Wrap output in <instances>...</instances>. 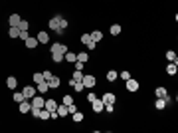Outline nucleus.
I'll list each match as a JSON object with an SVG mask.
<instances>
[{
    "instance_id": "28",
    "label": "nucleus",
    "mask_w": 178,
    "mask_h": 133,
    "mask_svg": "<svg viewBox=\"0 0 178 133\" xmlns=\"http://www.w3.org/2000/svg\"><path fill=\"white\" fill-rule=\"evenodd\" d=\"M32 82L36 83V85H38L40 82H44V76H42V72H36V74H34V76H32Z\"/></svg>"
},
{
    "instance_id": "10",
    "label": "nucleus",
    "mask_w": 178,
    "mask_h": 133,
    "mask_svg": "<svg viewBox=\"0 0 178 133\" xmlns=\"http://www.w3.org/2000/svg\"><path fill=\"white\" fill-rule=\"evenodd\" d=\"M44 103H46V100L42 97V95H34L32 97V107H40V109H42Z\"/></svg>"
},
{
    "instance_id": "35",
    "label": "nucleus",
    "mask_w": 178,
    "mask_h": 133,
    "mask_svg": "<svg viewBox=\"0 0 178 133\" xmlns=\"http://www.w3.org/2000/svg\"><path fill=\"white\" fill-rule=\"evenodd\" d=\"M40 119H50V111L46 107H42V111H40Z\"/></svg>"
},
{
    "instance_id": "32",
    "label": "nucleus",
    "mask_w": 178,
    "mask_h": 133,
    "mask_svg": "<svg viewBox=\"0 0 178 133\" xmlns=\"http://www.w3.org/2000/svg\"><path fill=\"white\" fill-rule=\"evenodd\" d=\"M166 60H168V62H178V58H176V54H174V50H168V52H166Z\"/></svg>"
},
{
    "instance_id": "4",
    "label": "nucleus",
    "mask_w": 178,
    "mask_h": 133,
    "mask_svg": "<svg viewBox=\"0 0 178 133\" xmlns=\"http://www.w3.org/2000/svg\"><path fill=\"white\" fill-rule=\"evenodd\" d=\"M91 107H93V113H101V111L105 109V103L101 101V97H95V100L91 101Z\"/></svg>"
},
{
    "instance_id": "15",
    "label": "nucleus",
    "mask_w": 178,
    "mask_h": 133,
    "mask_svg": "<svg viewBox=\"0 0 178 133\" xmlns=\"http://www.w3.org/2000/svg\"><path fill=\"white\" fill-rule=\"evenodd\" d=\"M101 101H103V103H115V94H109V91H107V94H103Z\"/></svg>"
},
{
    "instance_id": "47",
    "label": "nucleus",
    "mask_w": 178,
    "mask_h": 133,
    "mask_svg": "<svg viewBox=\"0 0 178 133\" xmlns=\"http://www.w3.org/2000/svg\"><path fill=\"white\" fill-rule=\"evenodd\" d=\"M95 100V94H93V91H89V94H87V101H89V103H91V101H93Z\"/></svg>"
},
{
    "instance_id": "31",
    "label": "nucleus",
    "mask_w": 178,
    "mask_h": 133,
    "mask_svg": "<svg viewBox=\"0 0 178 133\" xmlns=\"http://www.w3.org/2000/svg\"><path fill=\"white\" fill-rule=\"evenodd\" d=\"M117 78H119V74L115 72V70H109V72H107V80H109V82H115Z\"/></svg>"
},
{
    "instance_id": "11",
    "label": "nucleus",
    "mask_w": 178,
    "mask_h": 133,
    "mask_svg": "<svg viewBox=\"0 0 178 133\" xmlns=\"http://www.w3.org/2000/svg\"><path fill=\"white\" fill-rule=\"evenodd\" d=\"M24 44H26V48H30V50H34V48H36V46H38L40 42H38V38H34V36H28V38L24 40Z\"/></svg>"
},
{
    "instance_id": "3",
    "label": "nucleus",
    "mask_w": 178,
    "mask_h": 133,
    "mask_svg": "<svg viewBox=\"0 0 178 133\" xmlns=\"http://www.w3.org/2000/svg\"><path fill=\"white\" fill-rule=\"evenodd\" d=\"M81 82H83L85 89H93V88H95V82H97V80H95V76L87 74V76H83V80H81Z\"/></svg>"
},
{
    "instance_id": "41",
    "label": "nucleus",
    "mask_w": 178,
    "mask_h": 133,
    "mask_svg": "<svg viewBox=\"0 0 178 133\" xmlns=\"http://www.w3.org/2000/svg\"><path fill=\"white\" fill-rule=\"evenodd\" d=\"M119 76H121V78H123V80H125V82H127V80H129V78H131V74H129V72H127V70H125V72H121V74H119Z\"/></svg>"
},
{
    "instance_id": "43",
    "label": "nucleus",
    "mask_w": 178,
    "mask_h": 133,
    "mask_svg": "<svg viewBox=\"0 0 178 133\" xmlns=\"http://www.w3.org/2000/svg\"><path fill=\"white\" fill-rule=\"evenodd\" d=\"M42 76H44V80H50L51 76H54V74H51L50 70H46V72H42Z\"/></svg>"
},
{
    "instance_id": "36",
    "label": "nucleus",
    "mask_w": 178,
    "mask_h": 133,
    "mask_svg": "<svg viewBox=\"0 0 178 133\" xmlns=\"http://www.w3.org/2000/svg\"><path fill=\"white\" fill-rule=\"evenodd\" d=\"M85 48H87V50H95V48H97V42H93V40H89L87 44H85Z\"/></svg>"
},
{
    "instance_id": "34",
    "label": "nucleus",
    "mask_w": 178,
    "mask_h": 133,
    "mask_svg": "<svg viewBox=\"0 0 178 133\" xmlns=\"http://www.w3.org/2000/svg\"><path fill=\"white\" fill-rule=\"evenodd\" d=\"M18 28H20V32H28V28H30V24L26 22V20H22V22L18 24Z\"/></svg>"
},
{
    "instance_id": "40",
    "label": "nucleus",
    "mask_w": 178,
    "mask_h": 133,
    "mask_svg": "<svg viewBox=\"0 0 178 133\" xmlns=\"http://www.w3.org/2000/svg\"><path fill=\"white\" fill-rule=\"evenodd\" d=\"M30 111H32V115H34V117H38V119H40V111H42L40 107H32Z\"/></svg>"
},
{
    "instance_id": "1",
    "label": "nucleus",
    "mask_w": 178,
    "mask_h": 133,
    "mask_svg": "<svg viewBox=\"0 0 178 133\" xmlns=\"http://www.w3.org/2000/svg\"><path fill=\"white\" fill-rule=\"evenodd\" d=\"M60 22H61V16H60V14H56V16H54V18L50 20V22H48V26H50L51 32H56V34H63V30L60 28Z\"/></svg>"
},
{
    "instance_id": "2",
    "label": "nucleus",
    "mask_w": 178,
    "mask_h": 133,
    "mask_svg": "<svg viewBox=\"0 0 178 133\" xmlns=\"http://www.w3.org/2000/svg\"><path fill=\"white\" fill-rule=\"evenodd\" d=\"M65 52H67V46L60 44V42H54L50 48V54H65Z\"/></svg>"
},
{
    "instance_id": "16",
    "label": "nucleus",
    "mask_w": 178,
    "mask_h": 133,
    "mask_svg": "<svg viewBox=\"0 0 178 133\" xmlns=\"http://www.w3.org/2000/svg\"><path fill=\"white\" fill-rule=\"evenodd\" d=\"M36 89H38V94H48L50 85H48V82L44 80V82H40V83H38V88H36Z\"/></svg>"
},
{
    "instance_id": "42",
    "label": "nucleus",
    "mask_w": 178,
    "mask_h": 133,
    "mask_svg": "<svg viewBox=\"0 0 178 133\" xmlns=\"http://www.w3.org/2000/svg\"><path fill=\"white\" fill-rule=\"evenodd\" d=\"M89 40H91V36H89V34H83V36H81V44H87Z\"/></svg>"
},
{
    "instance_id": "29",
    "label": "nucleus",
    "mask_w": 178,
    "mask_h": 133,
    "mask_svg": "<svg viewBox=\"0 0 178 133\" xmlns=\"http://www.w3.org/2000/svg\"><path fill=\"white\" fill-rule=\"evenodd\" d=\"M63 60H65V62H71V64H73V62H75V54L67 50L65 54H63Z\"/></svg>"
},
{
    "instance_id": "38",
    "label": "nucleus",
    "mask_w": 178,
    "mask_h": 133,
    "mask_svg": "<svg viewBox=\"0 0 178 133\" xmlns=\"http://www.w3.org/2000/svg\"><path fill=\"white\" fill-rule=\"evenodd\" d=\"M67 26H69V22H67L65 18L61 16V22H60V28H61V30H65V28H67Z\"/></svg>"
},
{
    "instance_id": "20",
    "label": "nucleus",
    "mask_w": 178,
    "mask_h": 133,
    "mask_svg": "<svg viewBox=\"0 0 178 133\" xmlns=\"http://www.w3.org/2000/svg\"><path fill=\"white\" fill-rule=\"evenodd\" d=\"M176 72H178L176 62H172V64H168V66H166V74H168V76H176Z\"/></svg>"
},
{
    "instance_id": "46",
    "label": "nucleus",
    "mask_w": 178,
    "mask_h": 133,
    "mask_svg": "<svg viewBox=\"0 0 178 133\" xmlns=\"http://www.w3.org/2000/svg\"><path fill=\"white\" fill-rule=\"evenodd\" d=\"M28 36H30L28 32H20V34H18V38H20V40H26V38H28Z\"/></svg>"
},
{
    "instance_id": "17",
    "label": "nucleus",
    "mask_w": 178,
    "mask_h": 133,
    "mask_svg": "<svg viewBox=\"0 0 178 133\" xmlns=\"http://www.w3.org/2000/svg\"><path fill=\"white\" fill-rule=\"evenodd\" d=\"M89 36H91V40H93V42H101V40H103V32H99V30L89 32Z\"/></svg>"
},
{
    "instance_id": "45",
    "label": "nucleus",
    "mask_w": 178,
    "mask_h": 133,
    "mask_svg": "<svg viewBox=\"0 0 178 133\" xmlns=\"http://www.w3.org/2000/svg\"><path fill=\"white\" fill-rule=\"evenodd\" d=\"M73 64H75V70H83V66H85V64H81V62H77V60L73 62Z\"/></svg>"
},
{
    "instance_id": "44",
    "label": "nucleus",
    "mask_w": 178,
    "mask_h": 133,
    "mask_svg": "<svg viewBox=\"0 0 178 133\" xmlns=\"http://www.w3.org/2000/svg\"><path fill=\"white\" fill-rule=\"evenodd\" d=\"M67 111H69V113H75V111H77V106H75V103H71V106H67Z\"/></svg>"
},
{
    "instance_id": "6",
    "label": "nucleus",
    "mask_w": 178,
    "mask_h": 133,
    "mask_svg": "<svg viewBox=\"0 0 178 133\" xmlns=\"http://www.w3.org/2000/svg\"><path fill=\"white\" fill-rule=\"evenodd\" d=\"M22 94H24V97H26V100H32L34 95L38 94V89H36V88H32V85H26V88L22 89Z\"/></svg>"
},
{
    "instance_id": "21",
    "label": "nucleus",
    "mask_w": 178,
    "mask_h": 133,
    "mask_svg": "<svg viewBox=\"0 0 178 133\" xmlns=\"http://www.w3.org/2000/svg\"><path fill=\"white\" fill-rule=\"evenodd\" d=\"M57 115H60V117H65L67 115V113H69V111H67V106H65V103H61V106H60V103H57Z\"/></svg>"
},
{
    "instance_id": "18",
    "label": "nucleus",
    "mask_w": 178,
    "mask_h": 133,
    "mask_svg": "<svg viewBox=\"0 0 178 133\" xmlns=\"http://www.w3.org/2000/svg\"><path fill=\"white\" fill-rule=\"evenodd\" d=\"M6 85H8L10 89H16V85H18V80L14 78V76H8V78H6Z\"/></svg>"
},
{
    "instance_id": "5",
    "label": "nucleus",
    "mask_w": 178,
    "mask_h": 133,
    "mask_svg": "<svg viewBox=\"0 0 178 133\" xmlns=\"http://www.w3.org/2000/svg\"><path fill=\"white\" fill-rule=\"evenodd\" d=\"M18 109H20V113H30V109H32V101L30 100H24L18 103Z\"/></svg>"
},
{
    "instance_id": "22",
    "label": "nucleus",
    "mask_w": 178,
    "mask_h": 133,
    "mask_svg": "<svg viewBox=\"0 0 178 133\" xmlns=\"http://www.w3.org/2000/svg\"><path fill=\"white\" fill-rule=\"evenodd\" d=\"M75 60L81 62V64H85V62L89 60V54H87V52H79V54H75Z\"/></svg>"
},
{
    "instance_id": "33",
    "label": "nucleus",
    "mask_w": 178,
    "mask_h": 133,
    "mask_svg": "<svg viewBox=\"0 0 178 133\" xmlns=\"http://www.w3.org/2000/svg\"><path fill=\"white\" fill-rule=\"evenodd\" d=\"M51 60H54V64H61L63 62V54H51Z\"/></svg>"
},
{
    "instance_id": "26",
    "label": "nucleus",
    "mask_w": 178,
    "mask_h": 133,
    "mask_svg": "<svg viewBox=\"0 0 178 133\" xmlns=\"http://www.w3.org/2000/svg\"><path fill=\"white\" fill-rule=\"evenodd\" d=\"M12 100L16 101V103H20V101H24L26 97H24V94H22V91H14V95H12Z\"/></svg>"
},
{
    "instance_id": "8",
    "label": "nucleus",
    "mask_w": 178,
    "mask_h": 133,
    "mask_svg": "<svg viewBox=\"0 0 178 133\" xmlns=\"http://www.w3.org/2000/svg\"><path fill=\"white\" fill-rule=\"evenodd\" d=\"M168 101H170V97H168V95H166V97H156L154 107H156L158 111H160V109H164V107H166V103H168Z\"/></svg>"
},
{
    "instance_id": "12",
    "label": "nucleus",
    "mask_w": 178,
    "mask_h": 133,
    "mask_svg": "<svg viewBox=\"0 0 178 133\" xmlns=\"http://www.w3.org/2000/svg\"><path fill=\"white\" fill-rule=\"evenodd\" d=\"M44 107H46L48 111H56V109H57V101H56V100H46Z\"/></svg>"
},
{
    "instance_id": "24",
    "label": "nucleus",
    "mask_w": 178,
    "mask_h": 133,
    "mask_svg": "<svg viewBox=\"0 0 178 133\" xmlns=\"http://www.w3.org/2000/svg\"><path fill=\"white\" fill-rule=\"evenodd\" d=\"M18 34H20V28H18V26H10L8 36H10V38H18Z\"/></svg>"
},
{
    "instance_id": "13",
    "label": "nucleus",
    "mask_w": 178,
    "mask_h": 133,
    "mask_svg": "<svg viewBox=\"0 0 178 133\" xmlns=\"http://www.w3.org/2000/svg\"><path fill=\"white\" fill-rule=\"evenodd\" d=\"M36 38H38L40 44H48V42H50V34H48V32H38Z\"/></svg>"
},
{
    "instance_id": "9",
    "label": "nucleus",
    "mask_w": 178,
    "mask_h": 133,
    "mask_svg": "<svg viewBox=\"0 0 178 133\" xmlns=\"http://www.w3.org/2000/svg\"><path fill=\"white\" fill-rule=\"evenodd\" d=\"M46 82H48V85H50V89H57L61 85V80L57 78V76H51L50 80H46Z\"/></svg>"
},
{
    "instance_id": "37",
    "label": "nucleus",
    "mask_w": 178,
    "mask_h": 133,
    "mask_svg": "<svg viewBox=\"0 0 178 133\" xmlns=\"http://www.w3.org/2000/svg\"><path fill=\"white\" fill-rule=\"evenodd\" d=\"M63 103H65V106H71L73 97H71V95H63Z\"/></svg>"
},
{
    "instance_id": "39",
    "label": "nucleus",
    "mask_w": 178,
    "mask_h": 133,
    "mask_svg": "<svg viewBox=\"0 0 178 133\" xmlns=\"http://www.w3.org/2000/svg\"><path fill=\"white\" fill-rule=\"evenodd\" d=\"M103 111H107V113H113L115 111V107H113V103H105V109Z\"/></svg>"
},
{
    "instance_id": "19",
    "label": "nucleus",
    "mask_w": 178,
    "mask_h": 133,
    "mask_svg": "<svg viewBox=\"0 0 178 133\" xmlns=\"http://www.w3.org/2000/svg\"><path fill=\"white\" fill-rule=\"evenodd\" d=\"M69 85H71L75 91H83L85 89V85H83V82H73V80H69Z\"/></svg>"
},
{
    "instance_id": "25",
    "label": "nucleus",
    "mask_w": 178,
    "mask_h": 133,
    "mask_svg": "<svg viewBox=\"0 0 178 133\" xmlns=\"http://www.w3.org/2000/svg\"><path fill=\"white\" fill-rule=\"evenodd\" d=\"M154 95H156V97H166V88H162V85H160V88H156L154 89Z\"/></svg>"
},
{
    "instance_id": "23",
    "label": "nucleus",
    "mask_w": 178,
    "mask_h": 133,
    "mask_svg": "<svg viewBox=\"0 0 178 133\" xmlns=\"http://www.w3.org/2000/svg\"><path fill=\"white\" fill-rule=\"evenodd\" d=\"M83 70H75V72H73V76H71V80L73 82H81V80H83Z\"/></svg>"
},
{
    "instance_id": "14",
    "label": "nucleus",
    "mask_w": 178,
    "mask_h": 133,
    "mask_svg": "<svg viewBox=\"0 0 178 133\" xmlns=\"http://www.w3.org/2000/svg\"><path fill=\"white\" fill-rule=\"evenodd\" d=\"M20 22H22V18H20V14H12V16L8 18V24H10V26H18Z\"/></svg>"
},
{
    "instance_id": "27",
    "label": "nucleus",
    "mask_w": 178,
    "mask_h": 133,
    "mask_svg": "<svg viewBox=\"0 0 178 133\" xmlns=\"http://www.w3.org/2000/svg\"><path fill=\"white\" fill-rule=\"evenodd\" d=\"M109 32H111V36H119L121 34V24H113Z\"/></svg>"
},
{
    "instance_id": "7",
    "label": "nucleus",
    "mask_w": 178,
    "mask_h": 133,
    "mask_svg": "<svg viewBox=\"0 0 178 133\" xmlns=\"http://www.w3.org/2000/svg\"><path fill=\"white\" fill-rule=\"evenodd\" d=\"M125 83H127V91H131V94L139 91V82H137V80H131V78H129Z\"/></svg>"
},
{
    "instance_id": "30",
    "label": "nucleus",
    "mask_w": 178,
    "mask_h": 133,
    "mask_svg": "<svg viewBox=\"0 0 178 133\" xmlns=\"http://www.w3.org/2000/svg\"><path fill=\"white\" fill-rule=\"evenodd\" d=\"M71 117H73V121H75V123H81V121H83V113H81V111L71 113Z\"/></svg>"
},
{
    "instance_id": "48",
    "label": "nucleus",
    "mask_w": 178,
    "mask_h": 133,
    "mask_svg": "<svg viewBox=\"0 0 178 133\" xmlns=\"http://www.w3.org/2000/svg\"><path fill=\"white\" fill-rule=\"evenodd\" d=\"M56 117H60V115H57V111H50V119H56Z\"/></svg>"
}]
</instances>
